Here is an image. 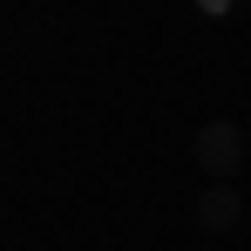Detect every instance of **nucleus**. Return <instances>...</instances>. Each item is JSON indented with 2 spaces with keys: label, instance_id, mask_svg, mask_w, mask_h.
<instances>
[{
  "label": "nucleus",
  "instance_id": "obj_1",
  "mask_svg": "<svg viewBox=\"0 0 251 251\" xmlns=\"http://www.w3.org/2000/svg\"><path fill=\"white\" fill-rule=\"evenodd\" d=\"M190 150H197V170H204L210 183H231V176L245 170V129L231 123V116H210Z\"/></svg>",
  "mask_w": 251,
  "mask_h": 251
},
{
  "label": "nucleus",
  "instance_id": "obj_2",
  "mask_svg": "<svg viewBox=\"0 0 251 251\" xmlns=\"http://www.w3.org/2000/svg\"><path fill=\"white\" fill-rule=\"evenodd\" d=\"M238 217H245V197L231 183H210L204 197H197V231H231Z\"/></svg>",
  "mask_w": 251,
  "mask_h": 251
}]
</instances>
